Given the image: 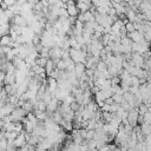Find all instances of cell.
<instances>
[{"label":"cell","instance_id":"f1b7e54d","mask_svg":"<svg viewBox=\"0 0 151 151\" xmlns=\"http://www.w3.org/2000/svg\"><path fill=\"white\" fill-rule=\"evenodd\" d=\"M48 77L54 78V79H57V80H58V79H59V70H58V68H55V70H54V71H53Z\"/></svg>","mask_w":151,"mask_h":151},{"label":"cell","instance_id":"8d00e7d4","mask_svg":"<svg viewBox=\"0 0 151 151\" xmlns=\"http://www.w3.org/2000/svg\"><path fill=\"white\" fill-rule=\"evenodd\" d=\"M122 1H124V2H127V1H129V0H122Z\"/></svg>","mask_w":151,"mask_h":151},{"label":"cell","instance_id":"9c48e42d","mask_svg":"<svg viewBox=\"0 0 151 151\" xmlns=\"http://www.w3.org/2000/svg\"><path fill=\"white\" fill-rule=\"evenodd\" d=\"M73 31H74V35L76 37H80L83 35L84 33V22L78 20L74 22V26H73Z\"/></svg>","mask_w":151,"mask_h":151},{"label":"cell","instance_id":"6da1fadb","mask_svg":"<svg viewBox=\"0 0 151 151\" xmlns=\"http://www.w3.org/2000/svg\"><path fill=\"white\" fill-rule=\"evenodd\" d=\"M138 118H139V111L138 109H132L131 111H129L127 114V120L132 126H136L138 124Z\"/></svg>","mask_w":151,"mask_h":151},{"label":"cell","instance_id":"7c38bea8","mask_svg":"<svg viewBox=\"0 0 151 151\" xmlns=\"http://www.w3.org/2000/svg\"><path fill=\"white\" fill-rule=\"evenodd\" d=\"M13 24H15L18 26H21V27H25L27 25V20L21 14H19V15H14L13 17Z\"/></svg>","mask_w":151,"mask_h":151},{"label":"cell","instance_id":"2e32d148","mask_svg":"<svg viewBox=\"0 0 151 151\" xmlns=\"http://www.w3.org/2000/svg\"><path fill=\"white\" fill-rule=\"evenodd\" d=\"M22 109L28 113V112L34 111V105H33V103H32L31 100H25V103H24V105H22Z\"/></svg>","mask_w":151,"mask_h":151},{"label":"cell","instance_id":"4dcf8cb0","mask_svg":"<svg viewBox=\"0 0 151 151\" xmlns=\"http://www.w3.org/2000/svg\"><path fill=\"white\" fill-rule=\"evenodd\" d=\"M144 38H145V40H146V41L151 42V29H149V31L144 32Z\"/></svg>","mask_w":151,"mask_h":151},{"label":"cell","instance_id":"484cf974","mask_svg":"<svg viewBox=\"0 0 151 151\" xmlns=\"http://www.w3.org/2000/svg\"><path fill=\"white\" fill-rule=\"evenodd\" d=\"M96 138V130H87V136L86 139L87 140H92Z\"/></svg>","mask_w":151,"mask_h":151},{"label":"cell","instance_id":"ac0fdd59","mask_svg":"<svg viewBox=\"0 0 151 151\" xmlns=\"http://www.w3.org/2000/svg\"><path fill=\"white\" fill-rule=\"evenodd\" d=\"M112 98H113V100H114V103H117V104H122L123 101H125V98H124V94H119V93H114V94L112 96Z\"/></svg>","mask_w":151,"mask_h":151},{"label":"cell","instance_id":"7402d4cb","mask_svg":"<svg viewBox=\"0 0 151 151\" xmlns=\"http://www.w3.org/2000/svg\"><path fill=\"white\" fill-rule=\"evenodd\" d=\"M0 147H1V150H7V147H8V139L6 137H2L0 139Z\"/></svg>","mask_w":151,"mask_h":151},{"label":"cell","instance_id":"52a82bcc","mask_svg":"<svg viewBox=\"0 0 151 151\" xmlns=\"http://www.w3.org/2000/svg\"><path fill=\"white\" fill-rule=\"evenodd\" d=\"M91 0H81V1H78L77 2V7H78V9L81 12V13H84V12H86V11H90V8H91Z\"/></svg>","mask_w":151,"mask_h":151},{"label":"cell","instance_id":"44dd1931","mask_svg":"<svg viewBox=\"0 0 151 151\" xmlns=\"http://www.w3.org/2000/svg\"><path fill=\"white\" fill-rule=\"evenodd\" d=\"M138 111H139V114H145V113L149 111V105L142 103V104L138 106Z\"/></svg>","mask_w":151,"mask_h":151},{"label":"cell","instance_id":"f546056e","mask_svg":"<svg viewBox=\"0 0 151 151\" xmlns=\"http://www.w3.org/2000/svg\"><path fill=\"white\" fill-rule=\"evenodd\" d=\"M79 106H80V104H78L77 101H73V103H71V104H70V107H71V110H73L74 112H76V111L79 109Z\"/></svg>","mask_w":151,"mask_h":151},{"label":"cell","instance_id":"e0dca14e","mask_svg":"<svg viewBox=\"0 0 151 151\" xmlns=\"http://www.w3.org/2000/svg\"><path fill=\"white\" fill-rule=\"evenodd\" d=\"M1 34L2 35H7V34H11V25L9 22L7 24H1Z\"/></svg>","mask_w":151,"mask_h":151},{"label":"cell","instance_id":"836d02e7","mask_svg":"<svg viewBox=\"0 0 151 151\" xmlns=\"http://www.w3.org/2000/svg\"><path fill=\"white\" fill-rule=\"evenodd\" d=\"M114 103V100H113V98L112 97H110V98H107V99H105V104H113Z\"/></svg>","mask_w":151,"mask_h":151},{"label":"cell","instance_id":"d4e9b609","mask_svg":"<svg viewBox=\"0 0 151 151\" xmlns=\"http://www.w3.org/2000/svg\"><path fill=\"white\" fill-rule=\"evenodd\" d=\"M132 40L129 38V37H124V38H122V40H120V44L122 45H124V46H129V45H132Z\"/></svg>","mask_w":151,"mask_h":151},{"label":"cell","instance_id":"4fadbf2b","mask_svg":"<svg viewBox=\"0 0 151 151\" xmlns=\"http://www.w3.org/2000/svg\"><path fill=\"white\" fill-rule=\"evenodd\" d=\"M15 83H17L15 74H9V73H7L6 77H5V80H4V85H14Z\"/></svg>","mask_w":151,"mask_h":151},{"label":"cell","instance_id":"7a4b0ae2","mask_svg":"<svg viewBox=\"0 0 151 151\" xmlns=\"http://www.w3.org/2000/svg\"><path fill=\"white\" fill-rule=\"evenodd\" d=\"M66 8H67L68 17L76 18V17L78 15V7H77V5L74 4L73 0H68V1L66 2Z\"/></svg>","mask_w":151,"mask_h":151},{"label":"cell","instance_id":"30bf717a","mask_svg":"<svg viewBox=\"0 0 151 151\" xmlns=\"http://www.w3.org/2000/svg\"><path fill=\"white\" fill-rule=\"evenodd\" d=\"M57 88H58V80L54 79V78L48 77V79H47V90H48L51 93H53Z\"/></svg>","mask_w":151,"mask_h":151},{"label":"cell","instance_id":"e575fe53","mask_svg":"<svg viewBox=\"0 0 151 151\" xmlns=\"http://www.w3.org/2000/svg\"><path fill=\"white\" fill-rule=\"evenodd\" d=\"M129 149H130V147H129L127 145H125V146H120V150H122V151H127Z\"/></svg>","mask_w":151,"mask_h":151},{"label":"cell","instance_id":"8992f818","mask_svg":"<svg viewBox=\"0 0 151 151\" xmlns=\"http://www.w3.org/2000/svg\"><path fill=\"white\" fill-rule=\"evenodd\" d=\"M86 72V65L83 64V63H77L76 64V67H74V73L77 76L78 79H80Z\"/></svg>","mask_w":151,"mask_h":151},{"label":"cell","instance_id":"5b68a950","mask_svg":"<svg viewBox=\"0 0 151 151\" xmlns=\"http://www.w3.org/2000/svg\"><path fill=\"white\" fill-rule=\"evenodd\" d=\"M127 37L134 41V42H140L143 41L145 38H144V33L140 32V31H134V32H131V33H127Z\"/></svg>","mask_w":151,"mask_h":151},{"label":"cell","instance_id":"cb8c5ba5","mask_svg":"<svg viewBox=\"0 0 151 151\" xmlns=\"http://www.w3.org/2000/svg\"><path fill=\"white\" fill-rule=\"evenodd\" d=\"M125 28H126L127 33H131V32H134V31H136L134 24H132V22H130V21H127V22L125 24Z\"/></svg>","mask_w":151,"mask_h":151},{"label":"cell","instance_id":"3957f363","mask_svg":"<svg viewBox=\"0 0 151 151\" xmlns=\"http://www.w3.org/2000/svg\"><path fill=\"white\" fill-rule=\"evenodd\" d=\"M63 53H64V50L58 45H55L54 47L50 48V58L51 59H61L63 58Z\"/></svg>","mask_w":151,"mask_h":151},{"label":"cell","instance_id":"9a60e30c","mask_svg":"<svg viewBox=\"0 0 151 151\" xmlns=\"http://www.w3.org/2000/svg\"><path fill=\"white\" fill-rule=\"evenodd\" d=\"M54 70H55V65H54L53 60H52V59H48V61H47V64H46V66H45L46 74H47V76H50Z\"/></svg>","mask_w":151,"mask_h":151},{"label":"cell","instance_id":"1f68e13d","mask_svg":"<svg viewBox=\"0 0 151 151\" xmlns=\"http://www.w3.org/2000/svg\"><path fill=\"white\" fill-rule=\"evenodd\" d=\"M79 134H80V137H83L84 139H86V136H87V129H79Z\"/></svg>","mask_w":151,"mask_h":151},{"label":"cell","instance_id":"d6986e66","mask_svg":"<svg viewBox=\"0 0 151 151\" xmlns=\"http://www.w3.org/2000/svg\"><path fill=\"white\" fill-rule=\"evenodd\" d=\"M97 71H99V72L107 71V65H106V63L103 61V60H100V61L97 64Z\"/></svg>","mask_w":151,"mask_h":151},{"label":"cell","instance_id":"ba28073f","mask_svg":"<svg viewBox=\"0 0 151 151\" xmlns=\"http://www.w3.org/2000/svg\"><path fill=\"white\" fill-rule=\"evenodd\" d=\"M79 20L83 21V22H87V21H93L96 20V15L91 12V11H86L84 13H81L79 15Z\"/></svg>","mask_w":151,"mask_h":151},{"label":"cell","instance_id":"603a6c76","mask_svg":"<svg viewBox=\"0 0 151 151\" xmlns=\"http://www.w3.org/2000/svg\"><path fill=\"white\" fill-rule=\"evenodd\" d=\"M112 112H103V119L105 123H110L112 120Z\"/></svg>","mask_w":151,"mask_h":151},{"label":"cell","instance_id":"277c9868","mask_svg":"<svg viewBox=\"0 0 151 151\" xmlns=\"http://www.w3.org/2000/svg\"><path fill=\"white\" fill-rule=\"evenodd\" d=\"M71 92H68V91H66V90H64V88H60V87H58L52 94H53V98H57L58 100H60V101H64L65 99H66V97L70 94Z\"/></svg>","mask_w":151,"mask_h":151},{"label":"cell","instance_id":"4316f807","mask_svg":"<svg viewBox=\"0 0 151 151\" xmlns=\"http://www.w3.org/2000/svg\"><path fill=\"white\" fill-rule=\"evenodd\" d=\"M87 146L90 150H93V149H97V140L96 139H92V140H87Z\"/></svg>","mask_w":151,"mask_h":151},{"label":"cell","instance_id":"ffe728a7","mask_svg":"<svg viewBox=\"0 0 151 151\" xmlns=\"http://www.w3.org/2000/svg\"><path fill=\"white\" fill-rule=\"evenodd\" d=\"M57 68H58V70H61V71H65V70L67 68V63H66V60L60 59V60L58 61V64H57Z\"/></svg>","mask_w":151,"mask_h":151},{"label":"cell","instance_id":"d6a6232c","mask_svg":"<svg viewBox=\"0 0 151 151\" xmlns=\"http://www.w3.org/2000/svg\"><path fill=\"white\" fill-rule=\"evenodd\" d=\"M103 112H111V105L110 104H104L103 107H100Z\"/></svg>","mask_w":151,"mask_h":151},{"label":"cell","instance_id":"83f0119b","mask_svg":"<svg viewBox=\"0 0 151 151\" xmlns=\"http://www.w3.org/2000/svg\"><path fill=\"white\" fill-rule=\"evenodd\" d=\"M120 105H122V107H123L125 111H131V110L133 109V107H132V105H131V104H129L126 100H125V101H123Z\"/></svg>","mask_w":151,"mask_h":151},{"label":"cell","instance_id":"5bb4252c","mask_svg":"<svg viewBox=\"0 0 151 151\" xmlns=\"http://www.w3.org/2000/svg\"><path fill=\"white\" fill-rule=\"evenodd\" d=\"M12 42H13V39H12L11 34L2 35V38H1V46H11L12 47Z\"/></svg>","mask_w":151,"mask_h":151},{"label":"cell","instance_id":"8fae6325","mask_svg":"<svg viewBox=\"0 0 151 151\" xmlns=\"http://www.w3.org/2000/svg\"><path fill=\"white\" fill-rule=\"evenodd\" d=\"M59 103H60V100H58L57 98H53L52 100H51V103L50 104H47V111L48 112H55L58 109H59Z\"/></svg>","mask_w":151,"mask_h":151},{"label":"cell","instance_id":"d590c367","mask_svg":"<svg viewBox=\"0 0 151 151\" xmlns=\"http://www.w3.org/2000/svg\"><path fill=\"white\" fill-rule=\"evenodd\" d=\"M112 4H118V2H122V0H110Z\"/></svg>","mask_w":151,"mask_h":151}]
</instances>
